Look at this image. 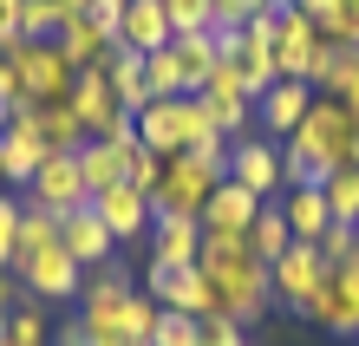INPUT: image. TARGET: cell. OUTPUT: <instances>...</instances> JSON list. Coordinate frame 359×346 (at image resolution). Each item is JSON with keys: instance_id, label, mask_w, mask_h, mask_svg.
Segmentation results:
<instances>
[{"instance_id": "obj_45", "label": "cell", "mask_w": 359, "mask_h": 346, "mask_svg": "<svg viewBox=\"0 0 359 346\" xmlns=\"http://www.w3.org/2000/svg\"><path fill=\"white\" fill-rule=\"evenodd\" d=\"M287 7H294V0H287Z\"/></svg>"}, {"instance_id": "obj_15", "label": "cell", "mask_w": 359, "mask_h": 346, "mask_svg": "<svg viewBox=\"0 0 359 346\" xmlns=\"http://www.w3.org/2000/svg\"><path fill=\"white\" fill-rule=\"evenodd\" d=\"M46 164V138H39L33 112H13L7 131H0V177L7 183H33V170Z\"/></svg>"}, {"instance_id": "obj_33", "label": "cell", "mask_w": 359, "mask_h": 346, "mask_svg": "<svg viewBox=\"0 0 359 346\" xmlns=\"http://www.w3.org/2000/svg\"><path fill=\"white\" fill-rule=\"evenodd\" d=\"M320 33L333 46H359V0H333V13L320 20Z\"/></svg>"}, {"instance_id": "obj_16", "label": "cell", "mask_w": 359, "mask_h": 346, "mask_svg": "<svg viewBox=\"0 0 359 346\" xmlns=\"http://www.w3.org/2000/svg\"><path fill=\"white\" fill-rule=\"evenodd\" d=\"M307 105H313V85H301V79H274L268 92L255 98V124L268 138H294L301 131V118H307Z\"/></svg>"}, {"instance_id": "obj_36", "label": "cell", "mask_w": 359, "mask_h": 346, "mask_svg": "<svg viewBox=\"0 0 359 346\" xmlns=\"http://www.w3.org/2000/svg\"><path fill=\"white\" fill-rule=\"evenodd\" d=\"M151 346H203V340H196V320L163 307V320H157V340H151Z\"/></svg>"}, {"instance_id": "obj_17", "label": "cell", "mask_w": 359, "mask_h": 346, "mask_svg": "<svg viewBox=\"0 0 359 346\" xmlns=\"http://www.w3.org/2000/svg\"><path fill=\"white\" fill-rule=\"evenodd\" d=\"M131 144H137V131H131V138H86V144H79V177H86V197H98V189L124 183Z\"/></svg>"}, {"instance_id": "obj_31", "label": "cell", "mask_w": 359, "mask_h": 346, "mask_svg": "<svg viewBox=\"0 0 359 346\" xmlns=\"http://www.w3.org/2000/svg\"><path fill=\"white\" fill-rule=\"evenodd\" d=\"M163 13H170V33H203V27H216V7H209V0H163Z\"/></svg>"}, {"instance_id": "obj_12", "label": "cell", "mask_w": 359, "mask_h": 346, "mask_svg": "<svg viewBox=\"0 0 359 346\" xmlns=\"http://www.w3.org/2000/svg\"><path fill=\"white\" fill-rule=\"evenodd\" d=\"M268 281H274V300H287V307L307 314V300L320 294V281H327V262H320V248H313V242H294L281 262L268 268Z\"/></svg>"}, {"instance_id": "obj_9", "label": "cell", "mask_w": 359, "mask_h": 346, "mask_svg": "<svg viewBox=\"0 0 359 346\" xmlns=\"http://www.w3.org/2000/svg\"><path fill=\"white\" fill-rule=\"evenodd\" d=\"M72 112H79V124H86V138H131V112L118 105L111 79H104L98 66L79 72V85H72Z\"/></svg>"}, {"instance_id": "obj_35", "label": "cell", "mask_w": 359, "mask_h": 346, "mask_svg": "<svg viewBox=\"0 0 359 346\" xmlns=\"http://www.w3.org/2000/svg\"><path fill=\"white\" fill-rule=\"evenodd\" d=\"M20 215H27V203L0 197V268H13V248H20Z\"/></svg>"}, {"instance_id": "obj_46", "label": "cell", "mask_w": 359, "mask_h": 346, "mask_svg": "<svg viewBox=\"0 0 359 346\" xmlns=\"http://www.w3.org/2000/svg\"><path fill=\"white\" fill-rule=\"evenodd\" d=\"M353 164H359V157H353Z\"/></svg>"}, {"instance_id": "obj_23", "label": "cell", "mask_w": 359, "mask_h": 346, "mask_svg": "<svg viewBox=\"0 0 359 346\" xmlns=\"http://www.w3.org/2000/svg\"><path fill=\"white\" fill-rule=\"evenodd\" d=\"M59 53H66L79 72H86V66L104 72V59H111V33H104L92 13H79V20H66V27H59Z\"/></svg>"}, {"instance_id": "obj_10", "label": "cell", "mask_w": 359, "mask_h": 346, "mask_svg": "<svg viewBox=\"0 0 359 346\" xmlns=\"http://www.w3.org/2000/svg\"><path fill=\"white\" fill-rule=\"evenodd\" d=\"M209 189H216V177H209V170H196V164H189L183 150H177V157H163V177H157L151 215H196V222H203Z\"/></svg>"}, {"instance_id": "obj_28", "label": "cell", "mask_w": 359, "mask_h": 346, "mask_svg": "<svg viewBox=\"0 0 359 346\" xmlns=\"http://www.w3.org/2000/svg\"><path fill=\"white\" fill-rule=\"evenodd\" d=\"M320 189H327V209H333V222H353V229H359V164L333 170V177H327Z\"/></svg>"}, {"instance_id": "obj_7", "label": "cell", "mask_w": 359, "mask_h": 346, "mask_svg": "<svg viewBox=\"0 0 359 346\" xmlns=\"http://www.w3.org/2000/svg\"><path fill=\"white\" fill-rule=\"evenodd\" d=\"M307 320H313V327H327V333H340V340L359 333V248L346 255V262L327 268L320 294L307 300Z\"/></svg>"}, {"instance_id": "obj_30", "label": "cell", "mask_w": 359, "mask_h": 346, "mask_svg": "<svg viewBox=\"0 0 359 346\" xmlns=\"http://www.w3.org/2000/svg\"><path fill=\"white\" fill-rule=\"evenodd\" d=\"M59 7L53 0H20V39H59Z\"/></svg>"}, {"instance_id": "obj_19", "label": "cell", "mask_w": 359, "mask_h": 346, "mask_svg": "<svg viewBox=\"0 0 359 346\" xmlns=\"http://www.w3.org/2000/svg\"><path fill=\"white\" fill-rule=\"evenodd\" d=\"M92 209H98V222L111 229L118 242L144 235V222H151V197H144V189H131V183H111V189H98V197H92Z\"/></svg>"}, {"instance_id": "obj_18", "label": "cell", "mask_w": 359, "mask_h": 346, "mask_svg": "<svg viewBox=\"0 0 359 346\" xmlns=\"http://www.w3.org/2000/svg\"><path fill=\"white\" fill-rule=\"evenodd\" d=\"M170 13H163V0H124V20H118V46L131 53H163L170 46Z\"/></svg>"}, {"instance_id": "obj_11", "label": "cell", "mask_w": 359, "mask_h": 346, "mask_svg": "<svg viewBox=\"0 0 359 346\" xmlns=\"http://www.w3.org/2000/svg\"><path fill=\"white\" fill-rule=\"evenodd\" d=\"M27 189H33V209H53V215L92 203V197H86V177H79V150H46V164L33 170Z\"/></svg>"}, {"instance_id": "obj_4", "label": "cell", "mask_w": 359, "mask_h": 346, "mask_svg": "<svg viewBox=\"0 0 359 346\" xmlns=\"http://www.w3.org/2000/svg\"><path fill=\"white\" fill-rule=\"evenodd\" d=\"M131 131H137L144 150L177 157V150H189V144L209 131V118H203V98H151V105L131 118Z\"/></svg>"}, {"instance_id": "obj_8", "label": "cell", "mask_w": 359, "mask_h": 346, "mask_svg": "<svg viewBox=\"0 0 359 346\" xmlns=\"http://www.w3.org/2000/svg\"><path fill=\"white\" fill-rule=\"evenodd\" d=\"M229 183H242L255 203H274L287 189V177H281V144H274V138H236V144H229Z\"/></svg>"}, {"instance_id": "obj_14", "label": "cell", "mask_w": 359, "mask_h": 346, "mask_svg": "<svg viewBox=\"0 0 359 346\" xmlns=\"http://www.w3.org/2000/svg\"><path fill=\"white\" fill-rule=\"evenodd\" d=\"M59 248H66L79 268H98V262H111L118 235L98 222V209H92V203H79V209H66V215H59Z\"/></svg>"}, {"instance_id": "obj_32", "label": "cell", "mask_w": 359, "mask_h": 346, "mask_svg": "<svg viewBox=\"0 0 359 346\" xmlns=\"http://www.w3.org/2000/svg\"><path fill=\"white\" fill-rule=\"evenodd\" d=\"M157 177H163V157H157V150H144V144H131L124 183H131V189H144V197H157Z\"/></svg>"}, {"instance_id": "obj_1", "label": "cell", "mask_w": 359, "mask_h": 346, "mask_svg": "<svg viewBox=\"0 0 359 346\" xmlns=\"http://www.w3.org/2000/svg\"><path fill=\"white\" fill-rule=\"evenodd\" d=\"M79 300H86L79 333H86L92 346H151V340H157V320H163V314L151 307V294H137L118 268H104L98 281H86Z\"/></svg>"}, {"instance_id": "obj_6", "label": "cell", "mask_w": 359, "mask_h": 346, "mask_svg": "<svg viewBox=\"0 0 359 346\" xmlns=\"http://www.w3.org/2000/svg\"><path fill=\"white\" fill-rule=\"evenodd\" d=\"M203 118H209V131H222L229 144L236 138H248V118H255V92H248V79H242V66L236 59H222L216 72H209V85H203Z\"/></svg>"}, {"instance_id": "obj_27", "label": "cell", "mask_w": 359, "mask_h": 346, "mask_svg": "<svg viewBox=\"0 0 359 346\" xmlns=\"http://www.w3.org/2000/svg\"><path fill=\"white\" fill-rule=\"evenodd\" d=\"M0 346H46V300H13Z\"/></svg>"}, {"instance_id": "obj_26", "label": "cell", "mask_w": 359, "mask_h": 346, "mask_svg": "<svg viewBox=\"0 0 359 346\" xmlns=\"http://www.w3.org/2000/svg\"><path fill=\"white\" fill-rule=\"evenodd\" d=\"M33 118H39V138H46V150H79V144H86V124H79L72 98H66V105H33Z\"/></svg>"}, {"instance_id": "obj_24", "label": "cell", "mask_w": 359, "mask_h": 346, "mask_svg": "<svg viewBox=\"0 0 359 346\" xmlns=\"http://www.w3.org/2000/svg\"><path fill=\"white\" fill-rule=\"evenodd\" d=\"M104 79H111V92H118V105L124 112H144L151 105V85H144V53H131V46H118L111 39V59H104Z\"/></svg>"}, {"instance_id": "obj_42", "label": "cell", "mask_w": 359, "mask_h": 346, "mask_svg": "<svg viewBox=\"0 0 359 346\" xmlns=\"http://www.w3.org/2000/svg\"><path fill=\"white\" fill-rule=\"evenodd\" d=\"M59 346H92L86 333H79V327H66V340H59Z\"/></svg>"}, {"instance_id": "obj_41", "label": "cell", "mask_w": 359, "mask_h": 346, "mask_svg": "<svg viewBox=\"0 0 359 346\" xmlns=\"http://www.w3.org/2000/svg\"><path fill=\"white\" fill-rule=\"evenodd\" d=\"M340 98H346V112H353V118H359V79H353V85H346V92H340Z\"/></svg>"}, {"instance_id": "obj_34", "label": "cell", "mask_w": 359, "mask_h": 346, "mask_svg": "<svg viewBox=\"0 0 359 346\" xmlns=\"http://www.w3.org/2000/svg\"><path fill=\"white\" fill-rule=\"evenodd\" d=\"M313 248H320V262L333 268V262H346V255L359 248V229H353V222H327V235H320Z\"/></svg>"}, {"instance_id": "obj_22", "label": "cell", "mask_w": 359, "mask_h": 346, "mask_svg": "<svg viewBox=\"0 0 359 346\" xmlns=\"http://www.w3.org/2000/svg\"><path fill=\"white\" fill-rule=\"evenodd\" d=\"M274 209L287 215V235H294V242H320L327 222H333L327 189H281V197H274Z\"/></svg>"}, {"instance_id": "obj_38", "label": "cell", "mask_w": 359, "mask_h": 346, "mask_svg": "<svg viewBox=\"0 0 359 346\" xmlns=\"http://www.w3.org/2000/svg\"><path fill=\"white\" fill-rule=\"evenodd\" d=\"M216 7V27H248L262 7H274V0H209Z\"/></svg>"}, {"instance_id": "obj_20", "label": "cell", "mask_w": 359, "mask_h": 346, "mask_svg": "<svg viewBox=\"0 0 359 346\" xmlns=\"http://www.w3.org/2000/svg\"><path fill=\"white\" fill-rule=\"evenodd\" d=\"M255 197H248V189L242 183H216V189H209V203H203V235H248V222H255Z\"/></svg>"}, {"instance_id": "obj_39", "label": "cell", "mask_w": 359, "mask_h": 346, "mask_svg": "<svg viewBox=\"0 0 359 346\" xmlns=\"http://www.w3.org/2000/svg\"><path fill=\"white\" fill-rule=\"evenodd\" d=\"M0 112H33V98H27V85H20V72L7 66V59H0Z\"/></svg>"}, {"instance_id": "obj_29", "label": "cell", "mask_w": 359, "mask_h": 346, "mask_svg": "<svg viewBox=\"0 0 359 346\" xmlns=\"http://www.w3.org/2000/svg\"><path fill=\"white\" fill-rule=\"evenodd\" d=\"M144 85H151V98H189L183 92V72H177V53H144Z\"/></svg>"}, {"instance_id": "obj_43", "label": "cell", "mask_w": 359, "mask_h": 346, "mask_svg": "<svg viewBox=\"0 0 359 346\" xmlns=\"http://www.w3.org/2000/svg\"><path fill=\"white\" fill-rule=\"evenodd\" d=\"M7 314H13V294H0V333H7Z\"/></svg>"}, {"instance_id": "obj_25", "label": "cell", "mask_w": 359, "mask_h": 346, "mask_svg": "<svg viewBox=\"0 0 359 346\" xmlns=\"http://www.w3.org/2000/svg\"><path fill=\"white\" fill-rule=\"evenodd\" d=\"M287 248H294V235H287V215L274 209V203H262V209H255V222H248V255L274 268Z\"/></svg>"}, {"instance_id": "obj_13", "label": "cell", "mask_w": 359, "mask_h": 346, "mask_svg": "<svg viewBox=\"0 0 359 346\" xmlns=\"http://www.w3.org/2000/svg\"><path fill=\"white\" fill-rule=\"evenodd\" d=\"M20 281L33 288V300H72L79 288H86V268H79L59 242H46L33 262H20Z\"/></svg>"}, {"instance_id": "obj_40", "label": "cell", "mask_w": 359, "mask_h": 346, "mask_svg": "<svg viewBox=\"0 0 359 346\" xmlns=\"http://www.w3.org/2000/svg\"><path fill=\"white\" fill-rule=\"evenodd\" d=\"M92 20H98V27L111 33V39H118V20H124V0H92Z\"/></svg>"}, {"instance_id": "obj_2", "label": "cell", "mask_w": 359, "mask_h": 346, "mask_svg": "<svg viewBox=\"0 0 359 346\" xmlns=\"http://www.w3.org/2000/svg\"><path fill=\"white\" fill-rule=\"evenodd\" d=\"M327 59H333V39L313 27L301 7H287V0H281V7H274V66H281V79L320 85Z\"/></svg>"}, {"instance_id": "obj_37", "label": "cell", "mask_w": 359, "mask_h": 346, "mask_svg": "<svg viewBox=\"0 0 359 346\" xmlns=\"http://www.w3.org/2000/svg\"><path fill=\"white\" fill-rule=\"evenodd\" d=\"M196 340H203V346H242V320L209 314V320H196Z\"/></svg>"}, {"instance_id": "obj_44", "label": "cell", "mask_w": 359, "mask_h": 346, "mask_svg": "<svg viewBox=\"0 0 359 346\" xmlns=\"http://www.w3.org/2000/svg\"><path fill=\"white\" fill-rule=\"evenodd\" d=\"M0 131H7V112H0Z\"/></svg>"}, {"instance_id": "obj_5", "label": "cell", "mask_w": 359, "mask_h": 346, "mask_svg": "<svg viewBox=\"0 0 359 346\" xmlns=\"http://www.w3.org/2000/svg\"><path fill=\"white\" fill-rule=\"evenodd\" d=\"M301 138L313 157H327V170H346L359 157V118L346 112V98H333V92H313L307 105V118H301Z\"/></svg>"}, {"instance_id": "obj_21", "label": "cell", "mask_w": 359, "mask_h": 346, "mask_svg": "<svg viewBox=\"0 0 359 346\" xmlns=\"http://www.w3.org/2000/svg\"><path fill=\"white\" fill-rule=\"evenodd\" d=\"M203 255V222L196 215H151V262H196Z\"/></svg>"}, {"instance_id": "obj_3", "label": "cell", "mask_w": 359, "mask_h": 346, "mask_svg": "<svg viewBox=\"0 0 359 346\" xmlns=\"http://www.w3.org/2000/svg\"><path fill=\"white\" fill-rule=\"evenodd\" d=\"M0 59L20 72V85H27V98H33V105H66V98H72V85H79V66L59 53V39H13Z\"/></svg>"}]
</instances>
